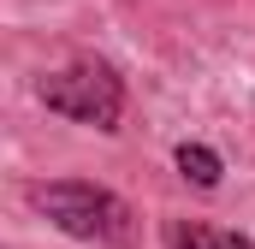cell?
<instances>
[{
    "instance_id": "obj_1",
    "label": "cell",
    "mask_w": 255,
    "mask_h": 249,
    "mask_svg": "<svg viewBox=\"0 0 255 249\" xmlns=\"http://www.w3.org/2000/svg\"><path fill=\"white\" fill-rule=\"evenodd\" d=\"M30 202H36V214H48L60 226L65 238H83V244H130L136 238V208L107 184L60 178V184H36Z\"/></svg>"
},
{
    "instance_id": "obj_2",
    "label": "cell",
    "mask_w": 255,
    "mask_h": 249,
    "mask_svg": "<svg viewBox=\"0 0 255 249\" xmlns=\"http://www.w3.org/2000/svg\"><path fill=\"white\" fill-rule=\"evenodd\" d=\"M36 95H42L48 113H60L71 124L119 130V119H125V83H119V71L107 60H77V65H65V71H48L36 83Z\"/></svg>"
},
{
    "instance_id": "obj_3",
    "label": "cell",
    "mask_w": 255,
    "mask_h": 249,
    "mask_svg": "<svg viewBox=\"0 0 255 249\" xmlns=\"http://www.w3.org/2000/svg\"><path fill=\"white\" fill-rule=\"evenodd\" d=\"M160 244L166 249H255V238L250 232L208 226V220H166L160 226Z\"/></svg>"
},
{
    "instance_id": "obj_4",
    "label": "cell",
    "mask_w": 255,
    "mask_h": 249,
    "mask_svg": "<svg viewBox=\"0 0 255 249\" xmlns=\"http://www.w3.org/2000/svg\"><path fill=\"white\" fill-rule=\"evenodd\" d=\"M172 166H178L196 190H220V178H226V160H220L208 142H178V148H172Z\"/></svg>"
}]
</instances>
